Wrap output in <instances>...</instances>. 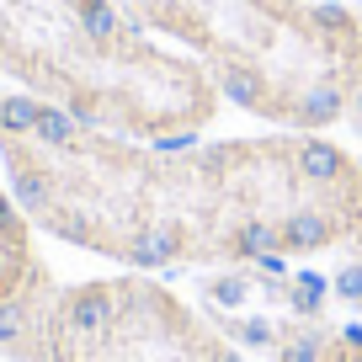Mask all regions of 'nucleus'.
Masks as SVG:
<instances>
[{
  "mask_svg": "<svg viewBox=\"0 0 362 362\" xmlns=\"http://www.w3.org/2000/svg\"><path fill=\"white\" fill-rule=\"evenodd\" d=\"M6 362H245L208 309L155 272L54 283L0 325Z\"/></svg>",
  "mask_w": 362,
  "mask_h": 362,
  "instance_id": "nucleus-4",
  "label": "nucleus"
},
{
  "mask_svg": "<svg viewBox=\"0 0 362 362\" xmlns=\"http://www.w3.org/2000/svg\"><path fill=\"white\" fill-rule=\"evenodd\" d=\"M272 362H362V325L330 320H277Z\"/></svg>",
  "mask_w": 362,
  "mask_h": 362,
  "instance_id": "nucleus-6",
  "label": "nucleus"
},
{
  "mask_svg": "<svg viewBox=\"0 0 362 362\" xmlns=\"http://www.w3.org/2000/svg\"><path fill=\"white\" fill-rule=\"evenodd\" d=\"M346 123H351V128H357V139H362V102H357V107H351V117H346Z\"/></svg>",
  "mask_w": 362,
  "mask_h": 362,
  "instance_id": "nucleus-9",
  "label": "nucleus"
},
{
  "mask_svg": "<svg viewBox=\"0 0 362 362\" xmlns=\"http://www.w3.org/2000/svg\"><path fill=\"white\" fill-rule=\"evenodd\" d=\"M54 283H59L54 267L37 250V224L16 203L11 181L0 176V325L16 320L22 309H33Z\"/></svg>",
  "mask_w": 362,
  "mask_h": 362,
  "instance_id": "nucleus-5",
  "label": "nucleus"
},
{
  "mask_svg": "<svg viewBox=\"0 0 362 362\" xmlns=\"http://www.w3.org/2000/svg\"><path fill=\"white\" fill-rule=\"evenodd\" d=\"M0 170L43 235L128 272L362 256V155L325 134L144 144L0 90Z\"/></svg>",
  "mask_w": 362,
  "mask_h": 362,
  "instance_id": "nucleus-1",
  "label": "nucleus"
},
{
  "mask_svg": "<svg viewBox=\"0 0 362 362\" xmlns=\"http://www.w3.org/2000/svg\"><path fill=\"white\" fill-rule=\"evenodd\" d=\"M325 298H330V283L320 272H293L288 277V315L293 320H325Z\"/></svg>",
  "mask_w": 362,
  "mask_h": 362,
  "instance_id": "nucleus-7",
  "label": "nucleus"
},
{
  "mask_svg": "<svg viewBox=\"0 0 362 362\" xmlns=\"http://www.w3.org/2000/svg\"><path fill=\"white\" fill-rule=\"evenodd\" d=\"M330 293H336L341 304H362V256H351L346 267L330 277Z\"/></svg>",
  "mask_w": 362,
  "mask_h": 362,
  "instance_id": "nucleus-8",
  "label": "nucleus"
},
{
  "mask_svg": "<svg viewBox=\"0 0 362 362\" xmlns=\"http://www.w3.org/2000/svg\"><path fill=\"white\" fill-rule=\"evenodd\" d=\"M0 75L144 144H187L224 112L214 75L134 27L112 0H0Z\"/></svg>",
  "mask_w": 362,
  "mask_h": 362,
  "instance_id": "nucleus-2",
  "label": "nucleus"
},
{
  "mask_svg": "<svg viewBox=\"0 0 362 362\" xmlns=\"http://www.w3.org/2000/svg\"><path fill=\"white\" fill-rule=\"evenodd\" d=\"M192 54L224 102L272 128L330 134L362 102V16L341 0H112Z\"/></svg>",
  "mask_w": 362,
  "mask_h": 362,
  "instance_id": "nucleus-3",
  "label": "nucleus"
}]
</instances>
